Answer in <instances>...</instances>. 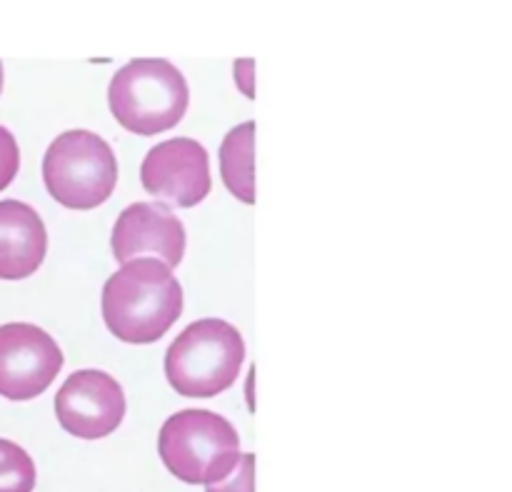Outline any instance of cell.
<instances>
[{
    "instance_id": "6da1fadb",
    "label": "cell",
    "mask_w": 512,
    "mask_h": 492,
    "mask_svg": "<svg viewBox=\"0 0 512 492\" xmlns=\"http://www.w3.org/2000/svg\"><path fill=\"white\" fill-rule=\"evenodd\" d=\"M105 328L130 345H148L163 338L183 315V288L173 268L153 255L120 265L103 285Z\"/></svg>"
},
{
    "instance_id": "7a4b0ae2",
    "label": "cell",
    "mask_w": 512,
    "mask_h": 492,
    "mask_svg": "<svg viewBox=\"0 0 512 492\" xmlns=\"http://www.w3.org/2000/svg\"><path fill=\"white\" fill-rule=\"evenodd\" d=\"M245 360V340L220 318L190 323L165 353V378L183 398H215L233 388Z\"/></svg>"
},
{
    "instance_id": "3957f363",
    "label": "cell",
    "mask_w": 512,
    "mask_h": 492,
    "mask_svg": "<svg viewBox=\"0 0 512 492\" xmlns=\"http://www.w3.org/2000/svg\"><path fill=\"white\" fill-rule=\"evenodd\" d=\"M113 118L135 135H158L175 128L190 105L185 75L165 58H135L108 85Z\"/></svg>"
},
{
    "instance_id": "277c9868",
    "label": "cell",
    "mask_w": 512,
    "mask_h": 492,
    "mask_svg": "<svg viewBox=\"0 0 512 492\" xmlns=\"http://www.w3.org/2000/svg\"><path fill=\"white\" fill-rule=\"evenodd\" d=\"M158 455L180 483L213 485L238 468L243 453L228 418L210 410H180L160 428Z\"/></svg>"
},
{
    "instance_id": "5b68a950",
    "label": "cell",
    "mask_w": 512,
    "mask_h": 492,
    "mask_svg": "<svg viewBox=\"0 0 512 492\" xmlns=\"http://www.w3.org/2000/svg\"><path fill=\"white\" fill-rule=\"evenodd\" d=\"M43 180L50 198L63 208L93 210L118 185V158L98 133L65 130L45 150Z\"/></svg>"
},
{
    "instance_id": "8992f818",
    "label": "cell",
    "mask_w": 512,
    "mask_h": 492,
    "mask_svg": "<svg viewBox=\"0 0 512 492\" xmlns=\"http://www.w3.org/2000/svg\"><path fill=\"white\" fill-rule=\"evenodd\" d=\"M63 350L33 323L0 325V398L33 400L53 385Z\"/></svg>"
},
{
    "instance_id": "52a82bcc",
    "label": "cell",
    "mask_w": 512,
    "mask_h": 492,
    "mask_svg": "<svg viewBox=\"0 0 512 492\" xmlns=\"http://www.w3.org/2000/svg\"><path fill=\"white\" fill-rule=\"evenodd\" d=\"M125 393L113 375L103 370H78L55 395V418L60 428L80 440H103L125 418Z\"/></svg>"
},
{
    "instance_id": "ba28073f",
    "label": "cell",
    "mask_w": 512,
    "mask_h": 492,
    "mask_svg": "<svg viewBox=\"0 0 512 492\" xmlns=\"http://www.w3.org/2000/svg\"><path fill=\"white\" fill-rule=\"evenodd\" d=\"M140 183L153 198L175 208H193L213 190L208 150L193 138H173L148 150L140 165Z\"/></svg>"
},
{
    "instance_id": "9c48e42d",
    "label": "cell",
    "mask_w": 512,
    "mask_h": 492,
    "mask_svg": "<svg viewBox=\"0 0 512 492\" xmlns=\"http://www.w3.org/2000/svg\"><path fill=\"white\" fill-rule=\"evenodd\" d=\"M110 248L120 265L153 255L178 268L185 255V225L165 203H133L115 220Z\"/></svg>"
},
{
    "instance_id": "30bf717a",
    "label": "cell",
    "mask_w": 512,
    "mask_h": 492,
    "mask_svg": "<svg viewBox=\"0 0 512 492\" xmlns=\"http://www.w3.org/2000/svg\"><path fill=\"white\" fill-rule=\"evenodd\" d=\"M48 230L20 200H0V280H25L43 265Z\"/></svg>"
},
{
    "instance_id": "8fae6325",
    "label": "cell",
    "mask_w": 512,
    "mask_h": 492,
    "mask_svg": "<svg viewBox=\"0 0 512 492\" xmlns=\"http://www.w3.org/2000/svg\"><path fill=\"white\" fill-rule=\"evenodd\" d=\"M220 175L240 203H255V123H240L220 145Z\"/></svg>"
},
{
    "instance_id": "7c38bea8",
    "label": "cell",
    "mask_w": 512,
    "mask_h": 492,
    "mask_svg": "<svg viewBox=\"0 0 512 492\" xmlns=\"http://www.w3.org/2000/svg\"><path fill=\"white\" fill-rule=\"evenodd\" d=\"M35 480L38 473L28 450L0 438V492H33Z\"/></svg>"
},
{
    "instance_id": "4fadbf2b",
    "label": "cell",
    "mask_w": 512,
    "mask_h": 492,
    "mask_svg": "<svg viewBox=\"0 0 512 492\" xmlns=\"http://www.w3.org/2000/svg\"><path fill=\"white\" fill-rule=\"evenodd\" d=\"M205 492H255V455H240L238 468L220 483L205 485Z\"/></svg>"
},
{
    "instance_id": "5bb4252c",
    "label": "cell",
    "mask_w": 512,
    "mask_h": 492,
    "mask_svg": "<svg viewBox=\"0 0 512 492\" xmlns=\"http://www.w3.org/2000/svg\"><path fill=\"white\" fill-rule=\"evenodd\" d=\"M18 170H20L18 140H15V135L10 133L8 128L0 125V193L13 183Z\"/></svg>"
},
{
    "instance_id": "9a60e30c",
    "label": "cell",
    "mask_w": 512,
    "mask_h": 492,
    "mask_svg": "<svg viewBox=\"0 0 512 492\" xmlns=\"http://www.w3.org/2000/svg\"><path fill=\"white\" fill-rule=\"evenodd\" d=\"M0 93H3V63H0Z\"/></svg>"
}]
</instances>
